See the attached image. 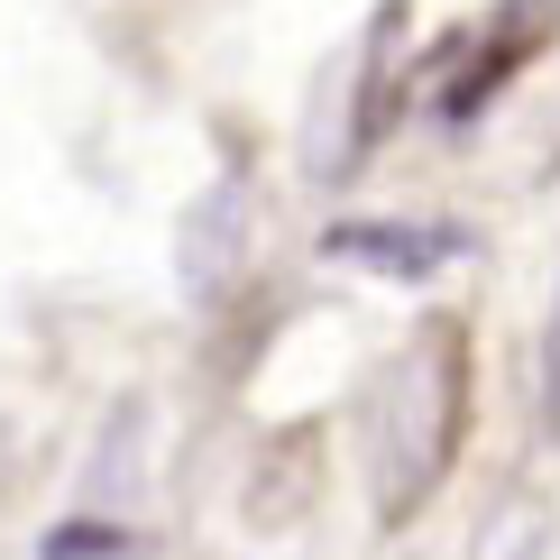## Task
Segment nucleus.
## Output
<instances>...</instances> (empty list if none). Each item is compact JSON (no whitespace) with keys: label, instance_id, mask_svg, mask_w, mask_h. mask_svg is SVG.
I'll return each instance as SVG.
<instances>
[{"label":"nucleus","instance_id":"1","mask_svg":"<svg viewBox=\"0 0 560 560\" xmlns=\"http://www.w3.org/2000/svg\"><path fill=\"white\" fill-rule=\"evenodd\" d=\"M368 432H377V524L405 533L441 497L459 441H469V322L459 313L413 322V340L377 377Z\"/></svg>","mask_w":560,"mask_h":560},{"label":"nucleus","instance_id":"3","mask_svg":"<svg viewBox=\"0 0 560 560\" xmlns=\"http://www.w3.org/2000/svg\"><path fill=\"white\" fill-rule=\"evenodd\" d=\"M322 248H331L340 267H368V276H432V267H451L469 240L441 230V221H340Z\"/></svg>","mask_w":560,"mask_h":560},{"label":"nucleus","instance_id":"5","mask_svg":"<svg viewBox=\"0 0 560 560\" xmlns=\"http://www.w3.org/2000/svg\"><path fill=\"white\" fill-rule=\"evenodd\" d=\"M505 560H542V533H515V551H505Z\"/></svg>","mask_w":560,"mask_h":560},{"label":"nucleus","instance_id":"4","mask_svg":"<svg viewBox=\"0 0 560 560\" xmlns=\"http://www.w3.org/2000/svg\"><path fill=\"white\" fill-rule=\"evenodd\" d=\"M542 423L560 432V294H551V322H542Z\"/></svg>","mask_w":560,"mask_h":560},{"label":"nucleus","instance_id":"2","mask_svg":"<svg viewBox=\"0 0 560 560\" xmlns=\"http://www.w3.org/2000/svg\"><path fill=\"white\" fill-rule=\"evenodd\" d=\"M560 28V0H505L497 19H487V37H478V56H469V74H451V92H441V110L451 120H469V110H487V92H497L505 74H515L524 56H542Z\"/></svg>","mask_w":560,"mask_h":560}]
</instances>
